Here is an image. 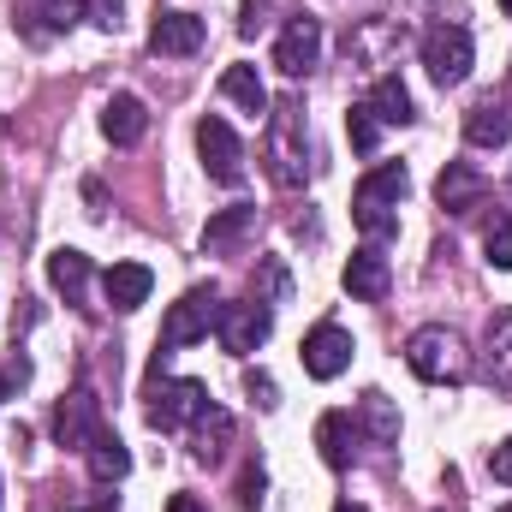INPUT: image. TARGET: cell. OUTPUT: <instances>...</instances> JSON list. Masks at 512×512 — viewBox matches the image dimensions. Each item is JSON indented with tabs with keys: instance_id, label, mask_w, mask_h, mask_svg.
I'll return each instance as SVG.
<instances>
[{
	"instance_id": "cell-1",
	"label": "cell",
	"mask_w": 512,
	"mask_h": 512,
	"mask_svg": "<svg viewBox=\"0 0 512 512\" xmlns=\"http://www.w3.org/2000/svg\"><path fill=\"white\" fill-rule=\"evenodd\" d=\"M405 191H411V173H405L399 161H382V167H370V173L358 179V191H352V221L364 227L370 245H382V239L399 233V203H405Z\"/></svg>"
},
{
	"instance_id": "cell-16",
	"label": "cell",
	"mask_w": 512,
	"mask_h": 512,
	"mask_svg": "<svg viewBox=\"0 0 512 512\" xmlns=\"http://www.w3.org/2000/svg\"><path fill=\"white\" fill-rule=\"evenodd\" d=\"M102 292H108V304H114V310H137V304H149L155 274H149L143 262H114V268L102 274Z\"/></svg>"
},
{
	"instance_id": "cell-25",
	"label": "cell",
	"mask_w": 512,
	"mask_h": 512,
	"mask_svg": "<svg viewBox=\"0 0 512 512\" xmlns=\"http://www.w3.org/2000/svg\"><path fill=\"white\" fill-rule=\"evenodd\" d=\"M489 382L512 393V310H495L489 322Z\"/></svg>"
},
{
	"instance_id": "cell-9",
	"label": "cell",
	"mask_w": 512,
	"mask_h": 512,
	"mask_svg": "<svg viewBox=\"0 0 512 512\" xmlns=\"http://www.w3.org/2000/svg\"><path fill=\"white\" fill-rule=\"evenodd\" d=\"M346 370H352V334L340 322H316L304 334V376L310 382H334Z\"/></svg>"
},
{
	"instance_id": "cell-32",
	"label": "cell",
	"mask_w": 512,
	"mask_h": 512,
	"mask_svg": "<svg viewBox=\"0 0 512 512\" xmlns=\"http://www.w3.org/2000/svg\"><path fill=\"white\" fill-rule=\"evenodd\" d=\"M489 477H495V483H507V489H512V441H501V447L489 453Z\"/></svg>"
},
{
	"instance_id": "cell-5",
	"label": "cell",
	"mask_w": 512,
	"mask_h": 512,
	"mask_svg": "<svg viewBox=\"0 0 512 512\" xmlns=\"http://www.w3.org/2000/svg\"><path fill=\"white\" fill-rule=\"evenodd\" d=\"M471 54H477V42H471L465 24H435L423 36V66H429L435 84H459L471 72Z\"/></svg>"
},
{
	"instance_id": "cell-37",
	"label": "cell",
	"mask_w": 512,
	"mask_h": 512,
	"mask_svg": "<svg viewBox=\"0 0 512 512\" xmlns=\"http://www.w3.org/2000/svg\"><path fill=\"white\" fill-rule=\"evenodd\" d=\"M0 399H6V376H0Z\"/></svg>"
},
{
	"instance_id": "cell-10",
	"label": "cell",
	"mask_w": 512,
	"mask_h": 512,
	"mask_svg": "<svg viewBox=\"0 0 512 512\" xmlns=\"http://www.w3.org/2000/svg\"><path fill=\"white\" fill-rule=\"evenodd\" d=\"M197 155H203V167H209L215 185H239L245 179V143L233 137L227 120H215V114L197 126Z\"/></svg>"
},
{
	"instance_id": "cell-7",
	"label": "cell",
	"mask_w": 512,
	"mask_h": 512,
	"mask_svg": "<svg viewBox=\"0 0 512 512\" xmlns=\"http://www.w3.org/2000/svg\"><path fill=\"white\" fill-rule=\"evenodd\" d=\"M215 316H221V304H215V292H185L173 310H167V322H161V346L167 352H179V346H197V340H209V328H215Z\"/></svg>"
},
{
	"instance_id": "cell-28",
	"label": "cell",
	"mask_w": 512,
	"mask_h": 512,
	"mask_svg": "<svg viewBox=\"0 0 512 512\" xmlns=\"http://www.w3.org/2000/svg\"><path fill=\"white\" fill-rule=\"evenodd\" d=\"M346 131H352V149H358V155H376V143H382V126H376V114H370L364 102L346 114Z\"/></svg>"
},
{
	"instance_id": "cell-8",
	"label": "cell",
	"mask_w": 512,
	"mask_h": 512,
	"mask_svg": "<svg viewBox=\"0 0 512 512\" xmlns=\"http://www.w3.org/2000/svg\"><path fill=\"white\" fill-rule=\"evenodd\" d=\"M316 60H322V18L316 12H292L286 30H280V42H274V66L286 78H304Z\"/></svg>"
},
{
	"instance_id": "cell-30",
	"label": "cell",
	"mask_w": 512,
	"mask_h": 512,
	"mask_svg": "<svg viewBox=\"0 0 512 512\" xmlns=\"http://www.w3.org/2000/svg\"><path fill=\"white\" fill-rule=\"evenodd\" d=\"M120 12H126V0H84V18L102 30H120Z\"/></svg>"
},
{
	"instance_id": "cell-39",
	"label": "cell",
	"mask_w": 512,
	"mask_h": 512,
	"mask_svg": "<svg viewBox=\"0 0 512 512\" xmlns=\"http://www.w3.org/2000/svg\"><path fill=\"white\" fill-rule=\"evenodd\" d=\"M501 512H512V507H501Z\"/></svg>"
},
{
	"instance_id": "cell-4",
	"label": "cell",
	"mask_w": 512,
	"mask_h": 512,
	"mask_svg": "<svg viewBox=\"0 0 512 512\" xmlns=\"http://www.w3.org/2000/svg\"><path fill=\"white\" fill-rule=\"evenodd\" d=\"M215 334H221V346H227L233 358H251L256 346L274 334V310H268L262 298H245V304H221V316H215Z\"/></svg>"
},
{
	"instance_id": "cell-2",
	"label": "cell",
	"mask_w": 512,
	"mask_h": 512,
	"mask_svg": "<svg viewBox=\"0 0 512 512\" xmlns=\"http://www.w3.org/2000/svg\"><path fill=\"white\" fill-rule=\"evenodd\" d=\"M405 364H411L417 382H429V387H459L471 376L465 340H459L453 328H441V322H429V328H417V334L405 340Z\"/></svg>"
},
{
	"instance_id": "cell-11",
	"label": "cell",
	"mask_w": 512,
	"mask_h": 512,
	"mask_svg": "<svg viewBox=\"0 0 512 512\" xmlns=\"http://www.w3.org/2000/svg\"><path fill=\"white\" fill-rule=\"evenodd\" d=\"M483 197H489V185H483V173H477L471 161H447V167H441L435 203H441L447 215H471V209H483Z\"/></svg>"
},
{
	"instance_id": "cell-17",
	"label": "cell",
	"mask_w": 512,
	"mask_h": 512,
	"mask_svg": "<svg viewBox=\"0 0 512 512\" xmlns=\"http://www.w3.org/2000/svg\"><path fill=\"white\" fill-rule=\"evenodd\" d=\"M84 459H90V477H96V483H120V477L131 471V453H126V441H120V435H114L108 423H102V429L90 435V447H84Z\"/></svg>"
},
{
	"instance_id": "cell-33",
	"label": "cell",
	"mask_w": 512,
	"mask_h": 512,
	"mask_svg": "<svg viewBox=\"0 0 512 512\" xmlns=\"http://www.w3.org/2000/svg\"><path fill=\"white\" fill-rule=\"evenodd\" d=\"M239 501H245V507H256V501H262V465H251V471H245V483H239Z\"/></svg>"
},
{
	"instance_id": "cell-22",
	"label": "cell",
	"mask_w": 512,
	"mask_h": 512,
	"mask_svg": "<svg viewBox=\"0 0 512 512\" xmlns=\"http://www.w3.org/2000/svg\"><path fill=\"white\" fill-rule=\"evenodd\" d=\"M465 137H471L477 149H501V143H512V114L495 108V102H477V108L465 114Z\"/></svg>"
},
{
	"instance_id": "cell-24",
	"label": "cell",
	"mask_w": 512,
	"mask_h": 512,
	"mask_svg": "<svg viewBox=\"0 0 512 512\" xmlns=\"http://www.w3.org/2000/svg\"><path fill=\"white\" fill-rule=\"evenodd\" d=\"M358 423H364L370 447H393V441H399V411H393L387 393H364V399H358Z\"/></svg>"
},
{
	"instance_id": "cell-19",
	"label": "cell",
	"mask_w": 512,
	"mask_h": 512,
	"mask_svg": "<svg viewBox=\"0 0 512 512\" xmlns=\"http://www.w3.org/2000/svg\"><path fill=\"white\" fill-rule=\"evenodd\" d=\"M102 131H108L114 149H131V143L149 131V108H143L137 96H114V102L102 108Z\"/></svg>"
},
{
	"instance_id": "cell-12",
	"label": "cell",
	"mask_w": 512,
	"mask_h": 512,
	"mask_svg": "<svg viewBox=\"0 0 512 512\" xmlns=\"http://www.w3.org/2000/svg\"><path fill=\"white\" fill-rule=\"evenodd\" d=\"M102 429V405H96V393L90 387H78L72 399H60V411H54V441L60 447H90V435Z\"/></svg>"
},
{
	"instance_id": "cell-35",
	"label": "cell",
	"mask_w": 512,
	"mask_h": 512,
	"mask_svg": "<svg viewBox=\"0 0 512 512\" xmlns=\"http://www.w3.org/2000/svg\"><path fill=\"white\" fill-rule=\"evenodd\" d=\"M167 512H209V507H203L197 495H173V501H167Z\"/></svg>"
},
{
	"instance_id": "cell-14",
	"label": "cell",
	"mask_w": 512,
	"mask_h": 512,
	"mask_svg": "<svg viewBox=\"0 0 512 512\" xmlns=\"http://www.w3.org/2000/svg\"><path fill=\"white\" fill-rule=\"evenodd\" d=\"M203 18L197 12H161L155 18V30H149V48L155 54H173V60H185V54H197L203 48Z\"/></svg>"
},
{
	"instance_id": "cell-15",
	"label": "cell",
	"mask_w": 512,
	"mask_h": 512,
	"mask_svg": "<svg viewBox=\"0 0 512 512\" xmlns=\"http://www.w3.org/2000/svg\"><path fill=\"white\" fill-rule=\"evenodd\" d=\"M316 447H322V459H328L334 471H346L352 453H358V417H352V411H322V423H316Z\"/></svg>"
},
{
	"instance_id": "cell-26",
	"label": "cell",
	"mask_w": 512,
	"mask_h": 512,
	"mask_svg": "<svg viewBox=\"0 0 512 512\" xmlns=\"http://www.w3.org/2000/svg\"><path fill=\"white\" fill-rule=\"evenodd\" d=\"M191 435H197V459L203 465H215L221 453H227V435H233V417L221 411V405H209L197 423H191Z\"/></svg>"
},
{
	"instance_id": "cell-38",
	"label": "cell",
	"mask_w": 512,
	"mask_h": 512,
	"mask_svg": "<svg viewBox=\"0 0 512 512\" xmlns=\"http://www.w3.org/2000/svg\"><path fill=\"white\" fill-rule=\"evenodd\" d=\"M501 12H512V0H501Z\"/></svg>"
},
{
	"instance_id": "cell-29",
	"label": "cell",
	"mask_w": 512,
	"mask_h": 512,
	"mask_svg": "<svg viewBox=\"0 0 512 512\" xmlns=\"http://www.w3.org/2000/svg\"><path fill=\"white\" fill-rule=\"evenodd\" d=\"M78 6H84V0H36V18H42L48 30H66V24L78 18Z\"/></svg>"
},
{
	"instance_id": "cell-31",
	"label": "cell",
	"mask_w": 512,
	"mask_h": 512,
	"mask_svg": "<svg viewBox=\"0 0 512 512\" xmlns=\"http://www.w3.org/2000/svg\"><path fill=\"white\" fill-rule=\"evenodd\" d=\"M268 6H274V0H245V6H239V30H245V36H256V30L268 24Z\"/></svg>"
},
{
	"instance_id": "cell-27",
	"label": "cell",
	"mask_w": 512,
	"mask_h": 512,
	"mask_svg": "<svg viewBox=\"0 0 512 512\" xmlns=\"http://www.w3.org/2000/svg\"><path fill=\"white\" fill-rule=\"evenodd\" d=\"M483 251H489V262H495V268H512V209H501V215L489 221Z\"/></svg>"
},
{
	"instance_id": "cell-18",
	"label": "cell",
	"mask_w": 512,
	"mask_h": 512,
	"mask_svg": "<svg viewBox=\"0 0 512 512\" xmlns=\"http://www.w3.org/2000/svg\"><path fill=\"white\" fill-rule=\"evenodd\" d=\"M364 108L376 114V126H411V114H417V108H411V90H405V84H399L393 72H382V78L370 84Z\"/></svg>"
},
{
	"instance_id": "cell-23",
	"label": "cell",
	"mask_w": 512,
	"mask_h": 512,
	"mask_svg": "<svg viewBox=\"0 0 512 512\" xmlns=\"http://www.w3.org/2000/svg\"><path fill=\"white\" fill-rule=\"evenodd\" d=\"M221 96H227V102H239L251 120H262V114H268V90H262L256 66H227V72H221Z\"/></svg>"
},
{
	"instance_id": "cell-20",
	"label": "cell",
	"mask_w": 512,
	"mask_h": 512,
	"mask_svg": "<svg viewBox=\"0 0 512 512\" xmlns=\"http://www.w3.org/2000/svg\"><path fill=\"white\" fill-rule=\"evenodd\" d=\"M251 233H256V209L251 203H233V209H221V215L203 227V251L221 256V251H233V245H245Z\"/></svg>"
},
{
	"instance_id": "cell-6",
	"label": "cell",
	"mask_w": 512,
	"mask_h": 512,
	"mask_svg": "<svg viewBox=\"0 0 512 512\" xmlns=\"http://www.w3.org/2000/svg\"><path fill=\"white\" fill-rule=\"evenodd\" d=\"M298 102H280L274 114H268V173H274V185H304V155H298Z\"/></svg>"
},
{
	"instance_id": "cell-34",
	"label": "cell",
	"mask_w": 512,
	"mask_h": 512,
	"mask_svg": "<svg viewBox=\"0 0 512 512\" xmlns=\"http://www.w3.org/2000/svg\"><path fill=\"white\" fill-rule=\"evenodd\" d=\"M251 393H256V405H280V399H274V382L256 376V370H251Z\"/></svg>"
},
{
	"instance_id": "cell-3",
	"label": "cell",
	"mask_w": 512,
	"mask_h": 512,
	"mask_svg": "<svg viewBox=\"0 0 512 512\" xmlns=\"http://www.w3.org/2000/svg\"><path fill=\"white\" fill-rule=\"evenodd\" d=\"M215 399H209V387L191 382V376H161V364H155V376H149V429H161V435H173V429H185V423H197L203 411H209Z\"/></svg>"
},
{
	"instance_id": "cell-13",
	"label": "cell",
	"mask_w": 512,
	"mask_h": 512,
	"mask_svg": "<svg viewBox=\"0 0 512 512\" xmlns=\"http://www.w3.org/2000/svg\"><path fill=\"white\" fill-rule=\"evenodd\" d=\"M346 292L352 298H364V304H382L387 298V286H393V268H387V256L382 245H364V251H352V262H346Z\"/></svg>"
},
{
	"instance_id": "cell-36",
	"label": "cell",
	"mask_w": 512,
	"mask_h": 512,
	"mask_svg": "<svg viewBox=\"0 0 512 512\" xmlns=\"http://www.w3.org/2000/svg\"><path fill=\"white\" fill-rule=\"evenodd\" d=\"M334 512H370V507H358V501H340V507H334Z\"/></svg>"
},
{
	"instance_id": "cell-21",
	"label": "cell",
	"mask_w": 512,
	"mask_h": 512,
	"mask_svg": "<svg viewBox=\"0 0 512 512\" xmlns=\"http://www.w3.org/2000/svg\"><path fill=\"white\" fill-rule=\"evenodd\" d=\"M48 280H54V292H66V304H78L84 286H90V256L72 251V245H60V251L48 256Z\"/></svg>"
}]
</instances>
